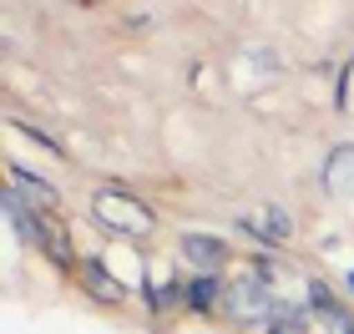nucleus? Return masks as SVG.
I'll list each match as a JSON object with an SVG mask.
<instances>
[{
    "mask_svg": "<svg viewBox=\"0 0 354 334\" xmlns=\"http://www.w3.org/2000/svg\"><path fill=\"white\" fill-rule=\"evenodd\" d=\"M218 314H223V319H233L238 329H268L273 314H279V289H268L253 268H243L238 279H228Z\"/></svg>",
    "mask_w": 354,
    "mask_h": 334,
    "instance_id": "nucleus-1",
    "label": "nucleus"
},
{
    "mask_svg": "<svg viewBox=\"0 0 354 334\" xmlns=\"http://www.w3.org/2000/svg\"><path fill=\"white\" fill-rule=\"evenodd\" d=\"M91 218L117 238H152L157 233V213L142 198H132L127 187H102L91 198Z\"/></svg>",
    "mask_w": 354,
    "mask_h": 334,
    "instance_id": "nucleus-2",
    "label": "nucleus"
},
{
    "mask_svg": "<svg viewBox=\"0 0 354 334\" xmlns=\"http://www.w3.org/2000/svg\"><path fill=\"white\" fill-rule=\"evenodd\" d=\"M76 289H82L91 304H106V309H117L127 299V284L117 279V268H106V259H96V253H86V259L76 263Z\"/></svg>",
    "mask_w": 354,
    "mask_h": 334,
    "instance_id": "nucleus-3",
    "label": "nucleus"
},
{
    "mask_svg": "<svg viewBox=\"0 0 354 334\" xmlns=\"http://www.w3.org/2000/svg\"><path fill=\"white\" fill-rule=\"evenodd\" d=\"M177 248H183V259H187L192 274H223V268L233 263L228 238H218V233H198V228H187L183 238H177Z\"/></svg>",
    "mask_w": 354,
    "mask_h": 334,
    "instance_id": "nucleus-4",
    "label": "nucleus"
},
{
    "mask_svg": "<svg viewBox=\"0 0 354 334\" xmlns=\"http://www.w3.org/2000/svg\"><path fill=\"white\" fill-rule=\"evenodd\" d=\"M238 228H243L253 243H263V248H279L294 238V218H288V208H279V203H268V208L259 213H248V218H238Z\"/></svg>",
    "mask_w": 354,
    "mask_h": 334,
    "instance_id": "nucleus-5",
    "label": "nucleus"
},
{
    "mask_svg": "<svg viewBox=\"0 0 354 334\" xmlns=\"http://www.w3.org/2000/svg\"><path fill=\"white\" fill-rule=\"evenodd\" d=\"M6 187H15V193H21V198L30 203V208L61 213V193H56V187L46 183V178H41V172H30V167H21V163H15V157L6 163Z\"/></svg>",
    "mask_w": 354,
    "mask_h": 334,
    "instance_id": "nucleus-6",
    "label": "nucleus"
},
{
    "mask_svg": "<svg viewBox=\"0 0 354 334\" xmlns=\"http://www.w3.org/2000/svg\"><path fill=\"white\" fill-rule=\"evenodd\" d=\"M329 198H354V142H334L324 157V178H319Z\"/></svg>",
    "mask_w": 354,
    "mask_h": 334,
    "instance_id": "nucleus-7",
    "label": "nucleus"
},
{
    "mask_svg": "<svg viewBox=\"0 0 354 334\" xmlns=\"http://www.w3.org/2000/svg\"><path fill=\"white\" fill-rule=\"evenodd\" d=\"M223 289H228L223 274H192V279H183V309L187 314H218Z\"/></svg>",
    "mask_w": 354,
    "mask_h": 334,
    "instance_id": "nucleus-8",
    "label": "nucleus"
},
{
    "mask_svg": "<svg viewBox=\"0 0 354 334\" xmlns=\"http://www.w3.org/2000/svg\"><path fill=\"white\" fill-rule=\"evenodd\" d=\"M309 324H314L309 304H294V299H279V314H273V324H268L263 334H309Z\"/></svg>",
    "mask_w": 354,
    "mask_h": 334,
    "instance_id": "nucleus-9",
    "label": "nucleus"
},
{
    "mask_svg": "<svg viewBox=\"0 0 354 334\" xmlns=\"http://www.w3.org/2000/svg\"><path fill=\"white\" fill-rule=\"evenodd\" d=\"M147 309L152 314L183 309V284H177V279H147Z\"/></svg>",
    "mask_w": 354,
    "mask_h": 334,
    "instance_id": "nucleus-10",
    "label": "nucleus"
},
{
    "mask_svg": "<svg viewBox=\"0 0 354 334\" xmlns=\"http://www.w3.org/2000/svg\"><path fill=\"white\" fill-rule=\"evenodd\" d=\"M10 132H26L30 142H41V147H46V152H51V157H66V147H61V142H56V137H46V132H41V127H26L21 117H10Z\"/></svg>",
    "mask_w": 354,
    "mask_h": 334,
    "instance_id": "nucleus-11",
    "label": "nucleus"
},
{
    "mask_svg": "<svg viewBox=\"0 0 354 334\" xmlns=\"http://www.w3.org/2000/svg\"><path fill=\"white\" fill-rule=\"evenodd\" d=\"M344 289H349V299H354V268H349V274H344Z\"/></svg>",
    "mask_w": 354,
    "mask_h": 334,
    "instance_id": "nucleus-12",
    "label": "nucleus"
}]
</instances>
